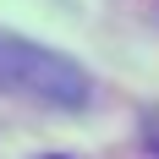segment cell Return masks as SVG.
<instances>
[{
	"instance_id": "1",
	"label": "cell",
	"mask_w": 159,
	"mask_h": 159,
	"mask_svg": "<svg viewBox=\"0 0 159 159\" xmlns=\"http://www.w3.org/2000/svg\"><path fill=\"white\" fill-rule=\"evenodd\" d=\"M0 93L39 110H82L93 99V77L82 61L0 28Z\"/></svg>"
},
{
	"instance_id": "2",
	"label": "cell",
	"mask_w": 159,
	"mask_h": 159,
	"mask_svg": "<svg viewBox=\"0 0 159 159\" xmlns=\"http://www.w3.org/2000/svg\"><path fill=\"white\" fill-rule=\"evenodd\" d=\"M143 137H148V148L159 154V110H148V115H143Z\"/></svg>"
},
{
	"instance_id": "3",
	"label": "cell",
	"mask_w": 159,
	"mask_h": 159,
	"mask_svg": "<svg viewBox=\"0 0 159 159\" xmlns=\"http://www.w3.org/2000/svg\"><path fill=\"white\" fill-rule=\"evenodd\" d=\"M49 159H66V154H49Z\"/></svg>"
}]
</instances>
